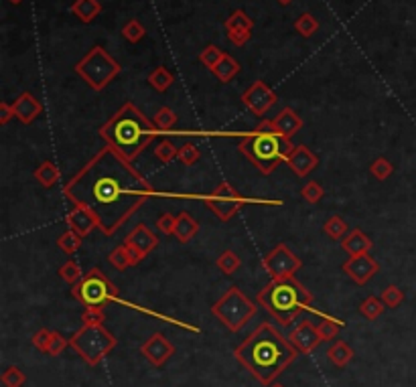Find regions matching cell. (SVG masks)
<instances>
[{
  "instance_id": "obj_1",
  "label": "cell",
  "mask_w": 416,
  "mask_h": 387,
  "mask_svg": "<svg viewBox=\"0 0 416 387\" xmlns=\"http://www.w3.org/2000/svg\"><path fill=\"white\" fill-rule=\"evenodd\" d=\"M73 205L100 219L104 236H114L155 195L152 185L112 146L100 148L63 187Z\"/></svg>"
},
{
  "instance_id": "obj_2",
  "label": "cell",
  "mask_w": 416,
  "mask_h": 387,
  "mask_svg": "<svg viewBox=\"0 0 416 387\" xmlns=\"http://www.w3.org/2000/svg\"><path fill=\"white\" fill-rule=\"evenodd\" d=\"M234 357L256 381L273 386L278 375L295 363L299 351L278 333L277 326L262 322L234 349Z\"/></svg>"
},
{
  "instance_id": "obj_3",
  "label": "cell",
  "mask_w": 416,
  "mask_h": 387,
  "mask_svg": "<svg viewBox=\"0 0 416 387\" xmlns=\"http://www.w3.org/2000/svg\"><path fill=\"white\" fill-rule=\"evenodd\" d=\"M100 138L126 160L135 163L157 138V126L132 102L118 107L100 128Z\"/></svg>"
},
{
  "instance_id": "obj_4",
  "label": "cell",
  "mask_w": 416,
  "mask_h": 387,
  "mask_svg": "<svg viewBox=\"0 0 416 387\" xmlns=\"http://www.w3.org/2000/svg\"><path fill=\"white\" fill-rule=\"evenodd\" d=\"M256 302L270 317L277 318L278 324L288 326L303 311L311 306L313 294L295 276H288L268 282L256 294Z\"/></svg>"
},
{
  "instance_id": "obj_5",
  "label": "cell",
  "mask_w": 416,
  "mask_h": 387,
  "mask_svg": "<svg viewBox=\"0 0 416 387\" xmlns=\"http://www.w3.org/2000/svg\"><path fill=\"white\" fill-rule=\"evenodd\" d=\"M295 148L297 146L290 138H284L277 132H260L256 128L244 136L238 146L240 154H244L262 175H273L282 163L288 160Z\"/></svg>"
},
{
  "instance_id": "obj_6",
  "label": "cell",
  "mask_w": 416,
  "mask_h": 387,
  "mask_svg": "<svg viewBox=\"0 0 416 387\" xmlns=\"http://www.w3.org/2000/svg\"><path fill=\"white\" fill-rule=\"evenodd\" d=\"M73 71L94 90H106L122 71V65L106 51L104 47L96 45L88 51V55L73 65Z\"/></svg>"
},
{
  "instance_id": "obj_7",
  "label": "cell",
  "mask_w": 416,
  "mask_h": 387,
  "mask_svg": "<svg viewBox=\"0 0 416 387\" xmlns=\"http://www.w3.org/2000/svg\"><path fill=\"white\" fill-rule=\"evenodd\" d=\"M256 311H258L256 304L244 294L238 286H230L221 294V298L211 306L213 317L232 333L242 331L244 324L250 322V318L256 315Z\"/></svg>"
},
{
  "instance_id": "obj_8",
  "label": "cell",
  "mask_w": 416,
  "mask_h": 387,
  "mask_svg": "<svg viewBox=\"0 0 416 387\" xmlns=\"http://www.w3.org/2000/svg\"><path fill=\"white\" fill-rule=\"evenodd\" d=\"M116 345V337L106 331L104 324H83L70 339L71 349L88 365H98Z\"/></svg>"
},
{
  "instance_id": "obj_9",
  "label": "cell",
  "mask_w": 416,
  "mask_h": 387,
  "mask_svg": "<svg viewBox=\"0 0 416 387\" xmlns=\"http://www.w3.org/2000/svg\"><path fill=\"white\" fill-rule=\"evenodd\" d=\"M71 296L83 306H104L106 302L118 300L120 290L100 268H92L88 274H83L81 280L73 284Z\"/></svg>"
},
{
  "instance_id": "obj_10",
  "label": "cell",
  "mask_w": 416,
  "mask_h": 387,
  "mask_svg": "<svg viewBox=\"0 0 416 387\" xmlns=\"http://www.w3.org/2000/svg\"><path fill=\"white\" fill-rule=\"evenodd\" d=\"M206 205H208L209 209L215 213L221 221H230L236 213L242 209L244 199L228 180H224V182H219V185L211 191V195L206 197Z\"/></svg>"
},
{
  "instance_id": "obj_11",
  "label": "cell",
  "mask_w": 416,
  "mask_h": 387,
  "mask_svg": "<svg viewBox=\"0 0 416 387\" xmlns=\"http://www.w3.org/2000/svg\"><path fill=\"white\" fill-rule=\"evenodd\" d=\"M303 262L297 253H293L286 244H278L273 251H268L262 260V268L266 270V274L275 280V278H288L295 276L301 270Z\"/></svg>"
},
{
  "instance_id": "obj_12",
  "label": "cell",
  "mask_w": 416,
  "mask_h": 387,
  "mask_svg": "<svg viewBox=\"0 0 416 387\" xmlns=\"http://www.w3.org/2000/svg\"><path fill=\"white\" fill-rule=\"evenodd\" d=\"M277 100V94H275L262 79L254 81L242 94V104L248 107L254 116H258V118H262L270 107L275 106Z\"/></svg>"
},
{
  "instance_id": "obj_13",
  "label": "cell",
  "mask_w": 416,
  "mask_h": 387,
  "mask_svg": "<svg viewBox=\"0 0 416 387\" xmlns=\"http://www.w3.org/2000/svg\"><path fill=\"white\" fill-rule=\"evenodd\" d=\"M124 246L128 247V251L132 253L135 266H139L142 260H146V255L159 246V238L144 225L139 223L124 240Z\"/></svg>"
},
{
  "instance_id": "obj_14",
  "label": "cell",
  "mask_w": 416,
  "mask_h": 387,
  "mask_svg": "<svg viewBox=\"0 0 416 387\" xmlns=\"http://www.w3.org/2000/svg\"><path fill=\"white\" fill-rule=\"evenodd\" d=\"M344 272L351 278V282H355L357 286H364L380 272V264L370 253L349 255V260L344 264Z\"/></svg>"
},
{
  "instance_id": "obj_15",
  "label": "cell",
  "mask_w": 416,
  "mask_h": 387,
  "mask_svg": "<svg viewBox=\"0 0 416 387\" xmlns=\"http://www.w3.org/2000/svg\"><path fill=\"white\" fill-rule=\"evenodd\" d=\"M140 353L146 357V361L155 367H163L171 357H173L175 347L173 343L163 335V333H155L146 339V343L140 347Z\"/></svg>"
},
{
  "instance_id": "obj_16",
  "label": "cell",
  "mask_w": 416,
  "mask_h": 387,
  "mask_svg": "<svg viewBox=\"0 0 416 387\" xmlns=\"http://www.w3.org/2000/svg\"><path fill=\"white\" fill-rule=\"evenodd\" d=\"M66 223L71 231H75L79 238L90 236L94 229H100V219L86 207H73L68 215H66Z\"/></svg>"
},
{
  "instance_id": "obj_17",
  "label": "cell",
  "mask_w": 416,
  "mask_h": 387,
  "mask_svg": "<svg viewBox=\"0 0 416 387\" xmlns=\"http://www.w3.org/2000/svg\"><path fill=\"white\" fill-rule=\"evenodd\" d=\"M286 165H288V169L299 176V178H305V176H309V173H313V171L319 167V156L313 152L309 146L299 144V146L295 148V152L288 156Z\"/></svg>"
},
{
  "instance_id": "obj_18",
  "label": "cell",
  "mask_w": 416,
  "mask_h": 387,
  "mask_svg": "<svg viewBox=\"0 0 416 387\" xmlns=\"http://www.w3.org/2000/svg\"><path fill=\"white\" fill-rule=\"evenodd\" d=\"M288 341L299 353H311L319 347L321 337H319L317 326L313 322L303 320L297 328H293V333L288 335Z\"/></svg>"
},
{
  "instance_id": "obj_19",
  "label": "cell",
  "mask_w": 416,
  "mask_h": 387,
  "mask_svg": "<svg viewBox=\"0 0 416 387\" xmlns=\"http://www.w3.org/2000/svg\"><path fill=\"white\" fill-rule=\"evenodd\" d=\"M12 107H14V116H17L23 124H33L37 118L41 116V112H43L41 102L37 100L31 92H23V94L14 100Z\"/></svg>"
},
{
  "instance_id": "obj_20",
  "label": "cell",
  "mask_w": 416,
  "mask_h": 387,
  "mask_svg": "<svg viewBox=\"0 0 416 387\" xmlns=\"http://www.w3.org/2000/svg\"><path fill=\"white\" fill-rule=\"evenodd\" d=\"M273 124H275L277 134L284 138H293L303 128V120L293 107H282L277 114V118L273 120Z\"/></svg>"
},
{
  "instance_id": "obj_21",
  "label": "cell",
  "mask_w": 416,
  "mask_h": 387,
  "mask_svg": "<svg viewBox=\"0 0 416 387\" xmlns=\"http://www.w3.org/2000/svg\"><path fill=\"white\" fill-rule=\"evenodd\" d=\"M341 247L346 249L349 255H361V253H370V249L374 247V244L361 229H351L341 240Z\"/></svg>"
},
{
  "instance_id": "obj_22",
  "label": "cell",
  "mask_w": 416,
  "mask_h": 387,
  "mask_svg": "<svg viewBox=\"0 0 416 387\" xmlns=\"http://www.w3.org/2000/svg\"><path fill=\"white\" fill-rule=\"evenodd\" d=\"M197 231H199V223L187 211L179 213L177 225H175V238L179 240V244H189L197 236Z\"/></svg>"
},
{
  "instance_id": "obj_23",
  "label": "cell",
  "mask_w": 416,
  "mask_h": 387,
  "mask_svg": "<svg viewBox=\"0 0 416 387\" xmlns=\"http://www.w3.org/2000/svg\"><path fill=\"white\" fill-rule=\"evenodd\" d=\"M71 12L81 21V23H92L100 12H102V4L100 0H75L71 4Z\"/></svg>"
},
{
  "instance_id": "obj_24",
  "label": "cell",
  "mask_w": 416,
  "mask_h": 387,
  "mask_svg": "<svg viewBox=\"0 0 416 387\" xmlns=\"http://www.w3.org/2000/svg\"><path fill=\"white\" fill-rule=\"evenodd\" d=\"M211 73H213L221 83H230V81L240 73V63H238L232 55L226 53V55L221 57V61L211 70Z\"/></svg>"
},
{
  "instance_id": "obj_25",
  "label": "cell",
  "mask_w": 416,
  "mask_h": 387,
  "mask_svg": "<svg viewBox=\"0 0 416 387\" xmlns=\"http://www.w3.org/2000/svg\"><path fill=\"white\" fill-rule=\"evenodd\" d=\"M35 178L45 187V189H51V187H55L57 182H59V178H61V173H59V169H57V165L55 163H51V160H43L39 167L35 169Z\"/></svg>"
},
{
  "instance_id": "obj_26",
  "label": "cell",
  "mask_w": 416,
  "mask_h": 387,
  "mask_svg": "<svg viewBox=\"0 0 416 387\" xmlns=\"http://www.w3.org/2000/svg\"><path fill=\"white\" fill-rule=\"evenodd\" d=\"M327 357L329 361L335 365V367H346L347 363L353 359V349L347 345L346 341H337L331 345V349L327 351Z\"/></svg>"
},
{
  "instance_id": "obj_27",
  "label": "cell",
  "mask_w": 416,
  "mask_h": 387,
  "mask_svg": "<svg viewBox=\"0 0 416 387\" xmlns=\"http://www.w3.org/2000/svg\"><path fill=\"white\" fill-rule=\"evenodd\" d=\"M323 233L325 236H329L331 240H344L347 233H349V227H347L346 219H341L339 215H331L327 221H325V225H323Z\"/></svg>"
},
{
  "instance_id": "obj_28",
  "label": "cell",
  "mask_w": 416,
  "mask_h": 387,
  "mask_svg": "<svg viewBox=\"0 0 416 387\" xmlns=\"http://www.w3.org/2000/svg\"><path fill=\"white\" fill-rule=\"evenodd\" d=\"M108 262L116 268V270H120V272H124L126 268H130V266H135V260H132V253L128 251V247L124 246H118L114 247L112 251H110V255H108Z\"/></svg>"
},
{
  "instance_id": "obj_29",
  "label": "cell",
  "mask_w": 416,
  "mask_h": 387,
  "mask_svg": "<svg viewBox=\"0 0 416 387\" xmlns=\"http://www.w3.org/2000/svg\"><path fill=\"white\" fill-rule=\"evenodd\" d=\"M175 77L171 71L167 70V67H155V70L150 71V75H148V83L157 90V92H167L171 85H173Z\"/></svg>"
},
{
  "instance_id": "obj_30",
  "label": "cell",
  "mask_w": 416,
  "mask_h": 387,
  "mask_svg": "<svg viewBox=\"0 0 416 387\" xmlns=\"http://www.w3.org/2000/svg\"><path fill=\"white\" fill-rule=\"evenodd\" d=\"M215 264H217V268H219L226 276H232V274L242 266V260H240V255H238L236 251L226 249V251L215 260Z\"/></svg>"
},
{
  "instance_id": "obj_31",
  "label": "cell",
  "mask_w": 416,
  "mask_h": 387,
  "mask_svg": "<svg viewBox=\"0 0 416 387\" xmlns=\"http://www.w3.org/2000/svg\"><path fill=\"white\" fill-rule=\"evenodd\" d=\"M252 29L254 21L244 10H234L226 21V31H252Z\"/></svg>"
},
{
  "instance_id": "obj_32",
  "label": "cell",
  "mask_w": 416,
  "mask_h": 387,
  "mask_svg": "<svg viewBox=\"0 0 416 387\" xmlns=\"http://www.w3.org/2000/svg\"><path fill=\"white\" fill-rule=\"evenodd\" d=\"M386 311V304L382 302V298H376V296H368L361 306H359V313L368 320H376V318L382 317V313Z\"/></svg>"
},
{
  "instance_id": "obj_33",
  "label": "cell",
  "mask_w": 416,
  "mask_h": 387,
  "mask_svg": "<svg viewBox=\"0 0 416 387\" xmlns=\"http://www.w3.org/2000/svg\"><path fill=\"white\" fill-rule=\"evenodd\" d=\"M295 29H297V33L301 36H305V39H309L313 36L317 31H319V21L309 14V12H305V14H301L299 19H297V23H295Z\"/></svg>"
},
{
  "instance_id": "obj_34",
  "label": "cell",
  "mask_w": 416,
  "mask_h": 387,
  "mask_svg": "<svg viewBox=\"0 0 416 387\" xmlns=\"http://www.w3.org/2000/svg\"><path fill=\"white\" fill-rule=\"evenodd\" d=\"M152 124L157 126V130H171L175 124H177V114H175L171 107L163 106L155 114Z\"/></svg>"
},
{
  "instance_id": "obj_35",
  "label": "cell",
  "mask_w": 416,
  "mask_h": 387,
  "mask_svg": "<svg viewBox=\"0 0 416 387\" xmlns=\"http://www.w3.org/2000/svg\"><path fill=\"white\" fill-rule=\"evenodd\" d=\"M59 278L63 282H68V284H77V282L83 278L79 264H77L75 260H68V262L59 268Z\"/></svg>"
},
{
  "instance_id": "obj_36",
  "label": "cell",
  "mask_w": 416,
  "mask_h": 387,
  "mask_svg": "<svg viewBox=\"0 0 416 387\" xmlns=\"http://www.w3.org/2000/svg\"><path fill=\"white\" fill-rule=\"evenodd\" d=\"M81 240L83 238H79L75 231H71V229H68L63 236H59V240H57V246H59V249L61 251H66L68 255H71V253H75L79 247H81Z\"/></svg>"
},
{
  "instance_id": "obj_37",
  "label": "cell",
  "mask_w": 416,
  "mask_h": 387,
  "mask_svg": "<svg viewBox=\"0 0 416 387\" xmlns=\"http://www.w3.org/2000/svg\"><path fill=\"white\" fill-rule=\"evenodd\" d=\"M382 302L386 304V308H396V306H400L402 304V300H404V292L398 288V286H388V288H384V292L380 294Z\"/></svg>"
},
{
  "instance_id": "obj_38",
  "label": "cell",
  "mask_w": 416,
  "mask_h": 387,
  "mask_svg": "<svg viewBox=\"0 0 416 387\" xmlns=\"http://www.w3.org/2000/svg\"><path fill=\"white\" fill-rule=\"evenodd\" d=\"M370 173L374 175V178H378V180H386V178H390V175L394 173V167H392V163L386 156H378L370 165Z\"/></svg>"
},
{
  "instance_id": "obj_39",
  "label": "cell",
  "mask_w": 416,
  "mask_h": 387,
  "mask_svg": "<svg viewBox=\"0 0 416 387\" xmlns=\"http://www.w3.org/2000/svg\"><path fill=\"white\" fill-rule=\"evenodd\" d=\"M177 158L179 163H183L185 167H193L199 158H201V152L197 150L195 144H183L177 152Z\"/></svg>"
},
{
  "instance_id": "obj_40",
  "label": "cell",
  "mask_w": 416,
  "mask_h": 387,
  "mask_svg": "<svg viewBox=\"0 0 416 387\" xmlns=\"http://www.w3.org/2000/svg\"><path fill=\"white\" fill-rule=\"evenodd\" d=\"M315 326H317V333H319L321 341H331V339H335V337H337L339 326H344V322L339 324L337 320L325 318L323 322H319V324H315Z\"/></svg>"
},
{
  "instance_id": "obj_41",
  "label": "cell",
  "mask_w": 416,
  "mask_h": 387,
  "mask_svg": "<svg viewBox=\"0 0 416 387\" xmlns=\"http://www.w3.org/2000/svg\"><path fill=\"white\" fill-rule=\"evenodd\" d=\"M226 53L221 51V49H217L215 45H208L204 51H201V55H199V61L208 67L209 71L213 70L219 61H221V57H224Z\"/></svg>"
},
{
  "instance_id": "obj_42",
  "label": "cell",
  "mask_w": 416,
  "mask_h": 387,
  "mask_svg": "<svg viewBox=\"0 0 416 387\" xmlns=\"http://www.w3.org/2000/svg\"><path fill=\"white\" fill-rule=\"evenodd\" d=\"M177 148H175V144L171 140H167V138H163L161 142H157V146H155V156L161 160V163H171L175 156H177Z\"/></svg>"
},
{
  "instance_id": "obj_43",
  "label": "cell",
  "mask_w": 416,
  "mask_h": 387,
  "mask_svg": "<svg viewBox=\"0 0 416 387\" xmlns=\"http://www.w3.org/2000/svg\"><path fill=\"white\" fill-rule=\"evenodd\" d=\"M301 195H303V199L307 201V203H311V205H317L321 199H323V195H325V191H323V187L317 182V180H309L305 187H303V191H301Z\"/></svg>"
},
{
  "instance_id": "obj_44",
  "label": "cell",
  "mask_w": 416,
  "mask_h": 387,
  "mask_svg": "<svg viewBox=\"0 0 416 387\" xmlns=\"http://www.w3.org/2000/svg\"><path fill=\"white\" fill-rule=\"evenodd\" d=\"M25 373L19 369V367H8L4 373H2V377H0V381H2V386L4 387H23L25 384Z\"/></svg>"
},
{
  "instance_id": "obj_45",
  "label": "cell",
  "mask_w": 416,
  "mask_h": 387,
  "mask_svg": "<svg viewBox=\"0 0 416 387\" xmlns=\"http://www.w3.org/2000/svg\"><path fill=\"white\" fill-rule=\"evenodd\" d=\"M144 35H146V31H144V27L140 25L137 19H132L130 23H126L124 29H122V36H124L128 43H139Z\"/></svg>"
},
{
  "instance_id": "obj_46",
  "label": "cell",
  "mask_w": 416,
  "mask_h": 387,
  "mask_svg": "<svg viewBox=\"0 0 416 387\" xmlns=\"http://www.w3.org/2000/svg\"><path fill=\"white\" fill-rule=\"evenodd\" d=\"M51 337H53V331H49V328H39L35 335H33L31 343H33V347H35L37 351L47 353L49 351Z\"/></svg>"
},
{
  "instance_id": "obj_47",
  "label": "cell",
  "mask_w": 416,
  "mask_h": 387,
  "mask_svg": "<svg viewBox=\"0 0 416 387\" xmlns=\"http://www.w3.org/2000/svg\"><path fill=\"white\" fill-rule=\"evenodd\" d=\"M106 313L102 306H86L83 315H81V322L83 324H104Z\"/></svg>"
},
{
  "instance_id": "obj_48",
  "label": "cell",
  "mask_w": 416,
  "mask_h": 387,
  "mask_svg": "<svg viewBox=\"0 0 416 387\" xmlns=\"http://www.w3.org/2000/svg\"><path fill=\"white\" fill-rule=\"evenodd\" d=\"M175 225H177V217L171 213H165L157 219V227L163 236H175Z\"/></svg>"
},
{
  "instance_id": "obj_49",
  "label": "cell",
  "mask_w": 416,
  "mask_h": 387,
  "mask_svg": "<svg viewBox=\"0 0 416 387\" xmlns=\"http://www.w3.org/2000/svg\"><path fill=\"white\" fill-rule=\"evenodd\" d=\"M68 345H70V341H66V337H61L59 333L53 331V337H51V343H49V351H47V355L57 357V355H61V353L66 351Z\"/></svg>"
},
{
  "instance_id": "obj_50",
  "label": "cell",
  "mask_w": 416,
  "mask_h": 387,
  "mask_svg": "<svg viewBox=\"0 0 416 387\" xmlns=\"http://www.w3.org/2000/svg\"><path fill=\"white\" fill-rule=\"evenodd\" d=\"M252 36V31H228V39L236 45V47H244Z\"/></svg>"
},
{
  "instance_id": "obj_51",
  "label": "cell",
  "mask_w": 416,
  "mask_h": 387,
  "mask_svg": "<svg viewBox=\"0 0 416 387\" xmlns=\"http://www.w3.org/2000/svg\"><path fill=\"white\" fill-rule=\"evenodd\" d=\"M10 118H14V107L6 102H0V124H8Z\"/></svg>"
},
{
  "instance_id": "obj_52",
  "label": "cell",
  "mask_w": 416,
  "mask_h": 387,
  "mask_svg": "<svg viewBox=\"0 0 416 387\" xmlns=\"http://www.w3.org/2000/svg\"><path fill=\"white\" fill-rule=\"evenodd\" d=\"M278 2H280V4H290L293 0H278Z\"/></svg>"
},
{
  "instance_id": "obj_53",
  "label": "cell",
  "mask_w": 416,
  "mask_h": 387,
  "mask_svg": "<svg viewBox=\"0 0 416 387\" xmlns=\"http://www.w3.org/2000/svg\"><path fill=\"white\" fill-rule=\"evenodd\" d=\"M10 2H12V4H21L23 0H10Z\"/></svg>"
},
{
  "instance_id": "obj_54",
  "label": "cell",
  "mask_w": 416,
  "mask_h": 387,
  "mask_svg": "<svg viewBox=\"0 0 416 387\" xmlns=\"http://www.w3.org/2000/svg\"><path fill=\"white\" fill-rule=\"evenodd\" d=\"M268 387H284V386H280V384H273V386H268Z\"/></svg>"
}]
</instances>
